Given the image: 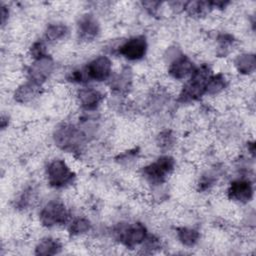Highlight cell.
<instances>
[{"mask_svg":"<svg viewBox=\"0 0 256 256\" xmlns=\"http://www.w3.org/2000/svg\"><path fill=\"white\" fill-rule=\"evenodd\" d=\"M229 199L240 203H247L253 197V185L250 180L240 178L232 181L228 187Z\"/></svg>","mask_w":256,"mask_h":256,"instance_id":"cell-10","label":"cell"},{"mask_svg":"<svg viewBox=\"0 0 256 256\" xmlns=\"http://www.w3.org/2000/svg\"><path fill=\"white\" fill-rule=\"evenodd\" d=\"M62 249V244L58 239L53 237H45L41 239L35 247L36 255H56L60 253Z\"/></svg>","mask_w":256,"mask_h":256,"instance_id":"cell-15","label":"cell"},{"mask_svg":"<svg viewBox=\"0 0 256 256\" xmlns=\"http://www.w3.org/2000/svg\"><path fill=\"white\" fill-rule=\"evenodd\" d=\"M147 40L143 35L129 38L118 48V53L130 61L142 59L147 51Z\"/></svg>","mask_w":256,"mask_h":256,"instance_id":"cell-9","label":"cell"},{"mask_svg":"<svg viewBox=\"0 0 256 256\" xmlns=\"http://www.w3.org/2000/svg\"><path fill=\"white\" fill-rule=\"evenodd\" d=\"M113 236L126 248L133 249L145 241L148 233L144 224L140 222L120 223L114 227Z\"/></svg>","mask_w":256,"mask_h":256,"instance_id":"cell-3","label":"cell"},{"mask_svg":"<svg viewBox=\"0 0 256 256\" xmlns=\"http://www.w3.org/2000/svg\"><path fill=\"white\" fill-rule=\"evenodd\" d=\"M41 86L28 81L20 85L14 92V99L19 103H27L36 98L40 93Z\"/></svg>","mask_w":256,"mask_h":256,"instance_id":"cell-14","label":"cell"},{"mask_svg":"<svg viewBox=\"0 0 256 256\" xmlns=\"http://www.w3.org/2000/svg\"><path fill=\"white\" fill-rule=\"evenodd\" d=\"M55 144L66 152H79L86 141V134L73 124H60L53 134Z\"/></svg>","mask_w":256,"mask_h":256,"instance_id":"cell-2","label":"cell"},{"mask_svg":"<svg viewBox=\"0 0 256 256\" xmlns=\"http://www.w3.org/2000/svg\"><path fill=\"white\" fill-rule=\"evenodd\" d=\"M216 180H217V176H216L215 172L210 171V172L205 173L204 175H202L201 179L199 180V183H198L199 190H201V191L208 190L209 188H211L214 185Z\"/></svg>","mask_w":256,"mask_h":256,"instance_id":"cell-24","label":"cell"},{"mask_svg":"<svg viewBox=\"0 0 256 256\" xmlns=\"http://www.w3.org/2000/svg\"><path fill=\"white\" fill-rule=\"evenodd\" d=\"M234 65L237 71L241 74H250L254 72L256 68V58L254 54L251 53H243L236 57L234 61Z\"/></svg>","mask_w":256,"mask_h":256,"instance_id":"cell-16","label":"cell"},{"mask_svg":"<svg viewBox=\"0 0 256 256\" xmlns=\"http://www.w3.org/2000/svg\"><path fill=\"white\" fill-rule=\"evenodd\" d=\"M194 69V64L188 56L178 55L171 62L168 68V73L174 79L181 80L190 75Z\"/></svg>","mask_w":256,"mask_h":256,"instance_id":"cell-13","label":"cell"},{"mask_svg":"<svg viewBox=\"0 0 256 256\" xmlns=\"http://www.w3.org/2000/svg\"><path fill=\"white\" fill-rule=\"evenodd\" d=\"M132 75L131 71L128 68H124L112 81L111 89H113L116 93H124L127 92L131 86Z\"/></svg>","mask_w":256,"mask_h":256,"instance_id":"cell-17","label":"cell"},{"mask_svg":"<svg viewBox=\"0 0 256 256\" xmlns=\"http://www.w3.org/2000/svg\"><path fill=\"white\" fill-rule=\"evenodd\" d=\"M226 86H227V81L223 74L218 73L215 75H211L206 84L205 94H209V95L218 94L222 90H224Z\"/></svg>","mask_w":256,"mask_h":256,"instance_id":"cell-20","label":"cell"},{"mask_svg":"<svg viewBox=\"0 0 256 256\" xmlns=\"http://www.w3.org/2000/svg\"><path fill=\"white\" fill-rule=\"evenodd\" d=\"M85 82L87 81H105L112 72V62L107 56H98L91 60L83 69Z\"/></svg>","mask_w":256,"mask_h":256,"instance_id":"cell-7","label":"cell"},{"mask_svg":"<svg viewBox=\"0 0 256 256\" xmlns=\"http://www.w3.org/2000/svg\"><path fill=\"white\" fill-rule=\"evenodd\" d=\"M8 15H9V10L6 6H1V23L2 25L5 24L6 20L8 19Z\"/></svg>","mask_w":256,"mask_h":256,"instance_id":"cell-27","label":"cell"},{"mask_svg":"<svg viewBox=\"0 0 256 256\" xmlns=\"http://www.w3.org/2000/svg\"><path fill=\"white\" fill-rule=\"evenodd\" d=\"M174 158L169 155H164L145 166L142 170V174L150 184L160 185L166 181L168 175L174 170Z\"/></svg>","mask_w":256,"mask_h":256,"instance_id":"cell-4","label":"cell"},{"mask_svg":"<svg viewBox=\"0 0 256 256\" xmlns=\"http://www.w3.org/2000/svg\"><path fill=\"white\" fill-rule=\"evenodd\" d=\"M46 176L48 184L55 189L65 188L75 179V173L62 159H54L48 163Z\"/></svg>","mask_w":256,"mask_h":256,"instance_id":"cell-5","label":"cell"},{"mask_svg":"<svg viewBox=\"0 0 256 256\" xmlns=\"http://www.w3.org/2000/svg\"><path fill=\"white\" fill-rule=\"evenodd\" d=\"M100 32V25L97 19L91 14L82 15L77 22V35L82 41L95 39Z\"/></svg>","mask_w":256,"mask_h":256,"instance_id":"cell-11","label":"cell"},{"mask_svg":"<svg viewBox=\"0 0 256 256\" xmlns=\"http://www.w3.org/2000/svg\"><path fill=\"white\" fill-rule=\"evenodd\" d=\"M217 42L219 44V52H221V54H226L229 50V47H231V45L234 43V37L231 34H227V33H223L218 35L217 37Z\"/></svg>","mask_w":256,"mask_h":256,"instance_id":"cell-23","label":"cell"},{"mask_svg":"<svg viewBox=\"0 0 256 256\" xmlns=\"http://www.w3.org/2000/svg\"><path fill=\"white\" fill-rule=\"evenodd\" d=\"M30 55L34 60L46 56L47 53H46V46L44 42L40 40L34 42L30 48Z\"/></svg>","mask_w":256,"mask_h":256,"instance_id":"cell-25","label":"cell"},{"mask_svg":"<svg viewBox=\"0 0 256 256\" xmlns=\"http://www.w3.org/2000/svg\"><path fill=\"white\" fill-rule=\"evenodd\" d=\"M211 75L210 66L207 64H202L195 68L190 74V78L184 84L179 94L178 101L187 103L198 100L205 94L206 84Z\"/></svg>","mask_w":256,"mask_h":256,"instance_id":"cell-1","label":"cell"},{"mask_svg":"<svg viewBox=\"0 0 256 256\" xmlns=\"http://www.w3.org/2000/svg\"><path fill=\"white\" fill-rule=\"evenodd\" d=\"M91 229V223L87 218L79 217L74 219L71 224L69 225V233L72 236H78L82 235L84 233H87Z\"/></svg>","mask_w":256,"mask_h":256,"instance_id":"cell-21","label":"cell"},{"mask_svg":"<svg viewBox=\"0 0 256 256\" xmlns=\"http://www.w3.org/2000/svg\"><path fill=\"white\" fill-rule=\"evenodd\" d=\"M248 149H249L250 153L254 156V152H255V145H254V143H253V142L248 143Z\"/></svg>","mask_w":256,"mask_h":256,"instance_id":"cell-28","label":"cell"},{"mask_svg":"<svg viewBox=\"0 0 256 256\" xmlns=\"http://www.w3.org/2000/svg\"><path fill=\"white\" fill-rule=\"evenodd\" d=\"M68 34V27L62 23L49 24L45 30V38L47 41L55 42L66 37Z\"/></svg>","mask_w":256,"mask_h":256,"instance_id":"cell-19","label":"cell"},{"mask_svg":"<svg viewBox=\"0 0 256 256\" xmlns=\"http://www.w3.org/2000/svg\"><path fill=\"white\" fill-rule=\"evenodd\" d=\"M53 70L54 61L49 55H46L33 61L28 68V79L29 81L41 86L48 80Z\"/></svg>","mask_w":256,"mask_h":256,"instance_id":"cell-8","label":"cell"},{"mask_svg":"<svg viewBox=\"0 0 256 256\" xmlns=\"http://www.w3.org/2000/svg\"><path fill=\"white\" fill-rule=\"evenodd\" d=\"M69 219L67 207L58 200H51L46 203L39 213L40 223L47 228L65 224Z\"/></svg>","mask_w":256,"mask_h":256,"instance_id":"cell-6","label":"cell"},{"mask_svg":"<svg viewBox=\"0 0 256 256\" xmlns=\"http://www.w3.org/2000/svg\"><path fill=\"white\" fill-rule=\"evenodd\" d=\"M177 238L178 240L187 247H192L197 244L200 238V234L197 230L188 228V227H180L177 228Z\"/></svg>","mask_w":256,"mask_h":256,"instance_id":"cell-18","label":"cell"},{"mask_svg":"<svg viewBox=\"0 0 256 256\" xmlns=\"http://www.w3.org/2000/svg\"><path fill=\"white\" fill-rule=\"evenodd\" d=\"M157 143L163 150L170 149L174 144V135L170 130L162 131L157 137Z\"/></svg>","mask_w":256,"mask_h":256,"instance_id":"cell-22","label":"cell"},{"mask_svg":"<svg viewBox=\"0 0 256 256\" xmlns=\"http://www.w3.org/2000/svg\"><path fill=\"white\" fill-rule=\"evenodd\" d=\"M80 106L85 111H94L98 108L104 99V95L92 87L81 88L77 93Z\"/></svg>","mask_w":256,"mask_h":256,"instance_id":"cell-12","label":"cell"},{"mask_svg":"<svg viewBox=\"0 0 256 256\" xmlns=\"http://www.w3.org/2000/svg\"><path fill=\"white\" fill-rule=\"evenodd\" d=\"M142 4L146 8V10L149 13L152 14V13H155L158 10V8H159L161 3L160 2H156V1H145Z\"/></svg>","mask_w":256,"mask_h":256,"instance_id":"cell-26","label":"cell"}]
</instances>
